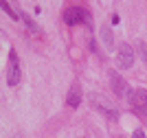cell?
Masks as SVG:
<instances>
[{"instance_id": "3957f363", "label": "cell", "mask_w": 147, "mask_h": 138, "mask_svg": "<svg viewBox=\"0 0 147 138\" xmlns=\"http://www.w3.org/2000/svg\"><path fill=\"white\" fill-rule=\"evenodd\" d=\"M64 22L68 26H75V24H90V11L88 9H81V7H70L64 11Z\"/></svg>"}, {"instance_id": "4fadbf2b", "label": "cell", "mask_w": 147, "mask_h": 138, "mask_svg": "<svg viewBox=\"0 0 147 138\" xmlns=\"http://www.w3.org/2000/svg\"><path fill=\"white\" fill-rule=\"evenodd\" d=\"M119 20H121V18H119V13H114V15H112V24H119Z\"/></svg>"}, {"instance_id": "52a82bcc", "label": "cell", "mask_w": 147, "mask_h": 138, "mask_svg": "<svg viewBox=\"0 0 147 138\" xmlns=\"http://www.w3.org/2000/svg\"><path fill=\"white\" fill-rule=\"evenodd\" d=\"M81 103V90H79V85L75 83L73 88H70V92H68L66 96V105H70V108H77Z\"/></svg>"}, {"instance_id": "9c48e42d", "label": "cell", "mask_w": 147, "mask_h": 138, "mask_svg": "<svg viewBox=\"0 0 147 138\" xmlns=\"http://www.w3.org/2000/svg\"><path fill=\"white\" fill-rule=\"evenodd\" d=\"M101 37H103V42H105V46H108V48L114 46V42H112V31H110V26H101Z\"/></svg>"}, {"instance_id": "7a4b0ae2", "label": "cell", "mask_w": 147, "mask_h": 138, "mask_svg": "<svg viewBox=\"0 0 147 138\" xmlns=\"http://www.w3.org/2000/svg\"><path fill=\"white\" fill-rule=\"evenodd\" d=\"M88 99H90V103L99 110V112H101V114H105L110 120H117V118H119V110H117V105H114V103H110L103 94H101V96H99V94H90Z\"/></svg>"}, {"instance_id": "6da1fadb", "label": "cell", "mask_w": 147, "mask_h": 138, "mask_svg": "<svg viewBox=\"0 0 147 138\" xmlns=\"http://www.w3.org/2000/svg\"><path fill=\"white\" fill-rule=\"evenodd\" d=\"M127 101L132 105V112L138 116H147V90L143 88H134L127 92Z\"/></svg>"}, {"instance_id": "7c38bea8", "label": "cell", "mask_w": 147, "mask_h": 138, "mask_svg": "<svg viewBox=\"0 0 147 138\" xmlns=\"http://www.w3.org/2000/svg\"><path fill=\"white\" fill-rule=\"evenodd\" d=\"M132 138H145V132H143V129H136V132L132 134Z\"/></svg>"}, {"instance_id": "30bf717a", "label": "cell", "mask_w": 147, "mask_h": 138, "mask_svg": "<svg viewBox=\"0 0 147 138\" xmlns=\"http://www.w3.org/2000/svg\"><path fill=\"white\" fill-rule=\"evenodd\" d=\"M20 18H22V20H24V22H26V26H29L31 31H35V33H40V26H37V24L33 22V20H31L29 15H26V13H20Z\"/></svg>"}, {"instance_id": "5b68a950", "label": "cell", "mask_w": 147, "mask_h": 138, "mask_svg": "<svg viewBox=\"0 0 147 138\" xmlns=\"http://www.w3.org/2000/svg\"><path fill=\"white\" fill-rule=\"evenodd\" d=\"M117 59H119V68H123V70L132 68V64H134V50H132L129 44H121V46H119Z\"/></svg>"}, {"instance_id": "8fae6325", "label": "cell", "mask_w": 147, "mask_h": 138, "mask_svg": "<svg viewBox=\"0 0 147 138\" xmlns=\"http://www.w3.org/2000/svg\"><path fill=\"white\" fill-rule=\"evenodd\" d=\"M138 50H141V57L147 61V44H145V42H141V44H138Z\"/></svg>"}, {"instance_id": "ba28073f", "label": "cell", "mask_w": 147, "mask_h": 138, "mask_svg": "<svg viewBox=\"0 0 147 138\" xmlns=\"http://www.w3.org/2000/svg\"><path fill=\"white\" fill-rule=\"evenodd\" d=\"M0 9H2V11H5L7 15H9V18H13V20H20V13L16 11V9H13V7L9 5V2H7V0H0Z\"/></svg>"}, {"instance_id": "8992f818", "label": "cell", "mask_w": 147, "mask_h": 138, "mask_svg": "<svg viewBox=\"0 0 147 138\" xmlns=\"http://www.w3.org/2000/svg\"><path fill=\"white\" fill-rule=\"evenodd\" d=\"M110 83H112V90L117 92L119 96H125V94L129 92V90H127V81H125V79H123L117 70L110 72Z\"/></svg>"}, {"instance_id": "277c9868", "label": "cell", "mask_w": 147, "mask_h": 138, "mask_svg": "<svg viewBox=\"0 0 147 138\" xmlns=\"http://www.w3.org/2000/svg\"><path fill=\"white\" fill-rule=\"evenodd\" d=\"M7 83L11 85H18L20 83V61H18V53L16 50H9V72H7Z\"/></svg>"}]
</instances>
